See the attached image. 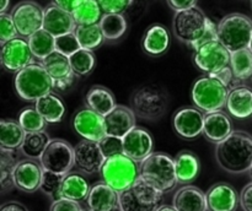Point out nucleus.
<instances>
[{"mask_svg": "<svg viewBox=\"0 0 252 211\" xmlns=\"http://www.w3.org/2000/svg\"><path fill=\"white\" fill-rule=\"evenodd\" d=\"M26 132L19 120L1 119L0 122V147L19 150L24 142Z\"/></svg>", "mask_w": 252, "mask_h": 211, "instance_id": "2f4dec72", "label": "nucleus"}, {"mask_svg": "<svg viewBox=\"0 0 252 211\" xmlns=\"http://www.w3.org/2000/svg\"><path fill=\"white\" fill-rule=\"evenodd\" d=\"M86 204L94 211H112L120 206V193L103 181L97 182L91 185Z\"/></svg>", "mask_w": 252, "mask_h": 211, "instance_id": "b1692460", "label": "nucleus"}, {"mask_svg": "<svg viewBox=\"0 0 252 211\" xmlns=\"http://www.w3.org/2000/svg\"><path fill=\"white\" fill-rule=\"evenodd\" d=\"M43 28L54 37H58L75 31L76 22L70 11L53 2L44 9Z\"/></svg>", "mask_w": 252, "mask_h": 211, "instance_id": "4be33fe9", "label": "nucleus"}, {"mask_svg": "<svg viewBox=\"0 0 252 211\" xmlns=\"http://www.w3.org/2000/svg\"><path fill=\"white\" fill-rule=\"evenodd\" d=\"M226 109L236 119H246L252 115V90L236 85L229 91Z\"/></svg>", "mask_w": 252, "mask_h": 211, "instance_id": "a878e982", "label": "nucleus"}, {"mask_svg": "<svg viewBox=\"0 0 252 211\" xmlns=\"http://www.w3.org/2000/svg\"><path fill=\"white\" fill-rule=\"evenodd\" d=\"M218 39L230 52L249 48L252 37V20L239 12L226 15L219 21Z\"/></svg>", "mask_w": 252, "mask_h": 211, "instance_id": "1a4fd4ad", "label": "nucleus"}, {"mask_svg": "<svg viewBox=\"0 0 252 211\" xmlns=\"http://www.w3.org/2000/svg\"><path fill=\"white\" fill-rule=\"evenodd\" d=\"M73 128L76 134L80 135L83 139L93 141H100L107 135L105 117L90 107L81 108L74 114Z\"/></svg>", "mask_w": 252, "mask_h": 211, "instance_id": "4468645a", "label": "nucleus"}, {"mask_svg": "<svg viewBox=\"0 0 252 211\" xmlns=\"http://www.w3.org/2000/svg\"><path fill=\"white\" fill-rule=\"evenodd\" d=\"M100 149L102 151L105 158L116 156V155L125 154L123 152V139L118 136H112V135H106L103 139L98 141Z\"/></svg>", "mask_w": 252, "mask_h": 211, "instance_id": "c03bdc74", "label": "nucleus"}, {"mask_svg": "<svg viewBox=\"0 0 252 211\" xmlns=\"http://www.w3.org/2000/svg\"><path fill=\"white\" fill-rule=\"evenodd\" d=\"M51 140L49 135L44 130L26 132V136H25L24 142L20 147V151L27 158L39 159Z\"/></svg>", "mask_w": 252, "mask_h": 211, "instance_id": "473e14b6", "label": "nucleus"}, {"mask_svg": "<svg viewBox=\"0 0 252 211\" xmlns=\"http://www.w3.org/2000/svg\"><path fill=\"white\" fill-rule=\"evenodd\" d=\"M17 150L1 149V161H0V169H1V189L2 191L11 190L15 186L14 179H12V172H14L15 166L20 161L17 158Z\"/></svg>", "mask_w": 252, "mask_h": 211, "instance_id": "58836bf2", "label": "nucleus"}, {"mask_svg": "<svg viewBox=\"0 0 252 211\" xmlns=\"http://www.w3.org/2000/svg\"><path fill=\"white\" fill-rule=\"evenodd\" d=\"M140 178L147 181L162 193L174 190L177 185L175 158L165 152H153L139 163Z\"/></svg>", "mask_w": 252, "mask_h": 211, "instance_id": "7ed1b4c3", "label": "nucleus"}, {"mask_svg": "<svg viewBox=\"0 0 252 211\" xmlns=\"http://www.w3.org/2000/svg\"><path fill=\"white\" fill-rule=\"evenodd\" d=\"M175 167L179 184L187 185L198 178L201 172V161L198 156L189 150H182L175 157Z\"/></svg>", "mask_w": 252, "mask_h": 211, "instance_id": "cd10ccee", "label": "nucleus"}, {"mask_svg": "<svg viewBox=\"0 0 252 211\" xmlns=\"http://www.w3.org/2000/svg\"><path fill=\"white\" fill-rule=\"evenodd\" d=\"M170 47V33L165 26L154 24L145 31L142 39V48L148 55L160 56L167 52Z\"/></svg>", "mask_w": 252, "mask_h": 211, "instance_id": "bb28decb", "label": "nucleus"}, {"mask_svg": "<svg viewBox=\"0 0 252 211\" xmlns=\"http://www.w3.org/2000/svg\"><path fill=\"white\" fill-rule=\"evenodd\" d=\"M19 34L29 38L34 32L43 28L44 9L36 1L26 0L15 5L11 11Z\"/></svg>", "mask_w": 252, "mask_h": 211, "instance_id": "ddd939ff", "label": "nucleus"}, {"mask_svg": "<svg viewBox=\"0 0 252 211\" xmlns=\"http://www.w3.org/2000/svg\"><path fill=\"white\" fill-rule=\"evenodd\" d=\"M211 75L214 76V78L219 79V80H220L224 85L228 86L229 88L235 87V86L233 85L234 81H236V82H238V80H236L235 76H234V73H233V70H231L230 65L226 66V68H224V69H221V70L217 71V73L211 74Z\"/></svg>", "mask_w": 252, "mask_h": 211, "instance_id": "09e8293b", "label": "nucleus"}, {"mask_svg": "<svg viewBox=\"0 0 252 211\" xmlns=\"http://www.w3.org/2000/svg\"><path fill=\"white\" fill-rule=\"evenodd\" d=\"M169 95L158 86H143L138 88L130 98V107L138 118L144 120L160 119L166 113Z\"/></svg>", "mask_w": 252, "mask_h": 211, "instance_id": "6e6552de", "label": "nucleus"}, {"mask_svg": "<svg viewBox=\"0 0 252 211\" xmlns=\"http://www.w3.org/2000/svg\"><path fill=\"white\" fill-rule=\"evenodd\" d=\"M100 176L106 184L121 193L139 179V162L134 161L126 154L108 157L101 167Z\"/></svg>", "mask_w": 252, "mask_h": 211, "instance_id": "39448f33", "label": "nucleus"}, {"mask_svg": "<svg viewBox=\"0 0 252 211\" xmlns=\"http://www.w3.org/2000/svg\"><path fill=\"white\" fill-rule=\"evenodd\" d=\"M233 122L223 110L206 113L203 135L213 144H219L233 132Z\"/></svg>", "mask_w": 252, "mask_h": 211, "instance_id": "5701e85b", "label": "nucleus"}, {"mask_svg": "<svg viewBox=\"0 0 252 211\" xmlns=\"http://www.w3.org/2000/svg\"><path fill=\"white\" fill-rule=\"evenodd\" d=\"M80 48V43H79L74 32H69V33L56 37V51L64 54V55L70 56L71 54H74Z\"/></svg>", "mask_w": 252, "mask_h": 211, "instance_id": "37998d69", "label": "nucleus"}, {"mask_svg": "<svg viewBox=\"0 0 252 211\" xmlns=\"http://www.w3.org/2000/svg\"><path fill=\"white\" fill-rule=\"evenodd\" d=\"M240 206L244 211H252V182L246 184L241 190Z\"/></svg>", "mask_w": 252, "mask_h": 211, "instance_id": "8fccbe9b", "label": "nucleus"}, {"mask_svg": "<svg viewBox=\"0 0 252 211\" xmlns=\"http://www.w3.org/2000/svg\"><path fill=\"white\" fill-rule=\"evenodd\" d=\"M71 69L78 76H85L90 74L95 68V55L93 51L80 48L69 56Z\"/></svg>", "mask_w": 252, "mask_h": 211, "instance_id": "ea45409f", "label": "nucleus"}, {"mask_svg": "<svg viewBox=\"0 0 252 211\" xmlns=\"http://www.w3.org/2000/svg\"><path fill=\"white\" fill-rule=\"evenodd\" d=\"M19 36V31H17L11 14H6V12L0 14V43L2 44Z\"/></svg>", "mask_w": 252, "mask_h": 211, "instance_id": "a18cd8bd", "label": "nucleus"}, {"mask_svg": "<svg viewBox=\"0 0 252 211\" xmlns=\"http://www.w3.org/2000/svg\"><path fill=\"white\" fill-rule=\"evenodd\" d=\"M112 211H122V210H121V209H120V206H118V208L113 209V210H112Z\"/></svg>", "mask_w": 252, "mask_h": 211, "instance_id": "bf43d9fd", "label": "nucleus"}, {"mask_svg": "<svg viewBox=\"0 0 252 211\" xmlns=\"http://www.w3.org/2000/svg\"><path fill=\"white\" fill-rule=\"evenodd\" d=\"M206 196L208 211H236L240 205V194L225 182L213 184Z\"/></svg>", "mask_w": 252, "mask_h": 211, "instance_id": "6ab92c4d", "label": "nucleus"}, {"mask_svg": "<svg viewBox=\"0 0 252 211\" xmlns=\"http://www.w3.org/2000/svg\"><path fill=\"white\" fill-rule=\"evenodd\" d=\"M98 25L106 41H117L127 31V20L123 14H103Z\"/></svg>", "mask_w": 252, "mask_h": 211, "instance_id": "e433bc0d", "label": "nucleus"}, {"mask_svg": "<svg viewBox=\"0 0 252 211\" xmlns=\"http://www.w3.org/2000/svg\"><path fill=\"white\" fill-rule=\"evenodd\" d=\"M63 179V174L54 173V172L44 169L39 190L46 194L47 196H49L53 201L58 200V199H61V188Z\"/></svg>", "mask_w": 252, "mask_h": 211, "instance_id": "79ce46f5", "label": "nucleus"}, {"mask_svg": "<svg viewBox=\"0 0 252 211\" xmlns=\"http://www.w3.org/2000/svg\"><path fill=\"white\" fill-rule=\"evenodd\" d=\"M49 211H84V209L79 201L61 198L52 203Z\"/></svg>", "mask_w": 252, "mask_h": 211, "instance_id": "de8ad7c7", "label": "nucleus"}, {"mask_svg": "<svg viewBox=\"0 0 252 211\" xmlns=\"http://www.w3.org/2000/svg\"><path fill=\"white\" fill-rule=\"evenodd\" d=\"M249 176H250V178H251V181H252V164H251L250 169H249Z\"/></svg>", "mask_w": 252, "mask_h": 211, "instance_id": "4d7b16f0", "label": "nucleus"}, {"mask_svg": "<svg viewBox=\"0 0 252 211\" xmlns=\"http://www.w3.org/2000/svg\"><path fill=\"white\" fill-rule=\"evenodd\" d=\"M249 49L252 52V37H251V41H250V44H249Z\"/></svg>", "mask_w": 252, "mask_h": 211, "instance_id": "13d9d810", "label": "nucleus"}, {"mask_svg": "<svg viewBox=\"0 0 252 211\" xmlns=\"http://www.w3.org/2000/svg\"><path fill=\"white\" fill-rule=\"evenodd\" d=\"M43 167L39 159L25 158L20 159L12 172L15 188L24 193H34L41 188Z\"/></svg>", "mask_w": 252, "mask_h": 211, "instance_id": "f3484780", "label": "nucleus"}, {"mask_svg": "<svg viewBox=\"0 0 252 211\" xmlns=\"http://www.w3.org/2000/svg\"><path fill=\"white\" fill-rule=\"evenodd\" d=\"M230 66L238 81L252 78V52L249 48L231 52Z\"/></svg>", "mask_w": 252, "mask_h": 211, "instance_id": "4c0bfd02", "label": "nucleus"}, {"mask_svg": "<svg viewBox=\"0 0 252 211\" xmlns=\"http://www.w3.org/2000/svg\"><path fill=\"white\" fill-rule=\"evenodd\" d=\"M84 211H94V210H91V209H89V210H84Z\"/></svg>", "mask_w": 252, "mask_h": 211, "instance_id": "052dcab7", "label": "nucleus"}, {"mask_svg": "<svg viewBox=\"0 0 252 211\" xmlns=\"http://www.w3.org/2000/svg\"><path fill=\"white\" fill-rule=\"evenodd\" d=\"M166 1L175 12L197 6V0H166Z\"/></svg>", "mask_w": 252, "mask_h": 211, "instance_id": "3c124183", "label": "nucleus"}, {"mask_svg": "<svg viewBox=\"0 0 252 211\" xmlns=\"http://www.w3.org/2000/svg\"><path fill=\"white\" fill-rule=\"evenodd\" d=\"M251 6H252V2H251Z\"/></svg>", "mask_w": 252, "mask_h": 211, "instance_id": "680f3d73", "label": "nucleus"}, {"mask_svg": "<svg viewBox=\"0 0 252 211\" xmlns=\"http://www.w3.org/2000/svg\"><path fill=\"white\" fill-rule=\"evenodd\" d=\"M154 140L152 134L142 127H135L123 136V152L137 162H142L153 154Z\"/></svg>", "mask_w": 252, "mask_h": 211, "instance_id": "aec40b11", "label": "nucleus"}, {"mask_svg": "<svg viewBox=\"0 0 252 211\" xmlns=\"http://www.w3.org/2000/svg\"><path fill=\"white\" fill-rule=\"evenodd\" d=\"M14 86L19 97L25 101H37L54 90L53 80L41 61L30 64L17 71Z\"/></svg>", "mask_w": 252, "mask_h": 211, "instance_id": "20e7f679", "label": "nucleus"}, {"mask_svg": "<svg viewBox=\"0 0 252 211\" xmlns=\"http://www.w3.org/2000/svg\"><path fill=\"white\" fill-rule=\"evenodd\" d=\"M74 33H75L81 48L88 49V51H95L105 41L102 29L98 24L79 25L76 26Z\"/></svg>", "mask_w": 252, "mask_h": 211, "instance_id": "f704fd0d", "label": "nucleus"}, {"mask_svg": "<svg viewBox=\"0 0 252 211\" xmlns=\"http://www.w3.org/2000/svg\"><path fill=\"white\" fill-rule=\"evenodd\" d=\"M158 211H177V209L174 205H162Z\"/></svg>", "mask_w": 252, "mask_h": 211, "instance_id": "6e6d98bb", "label": "nucleus"}, {"mask_svg": "<svg viewBox=\"0 0 252 211\" xmlns=\"http://www.w3.org/2000/svg\"><path fill=\"white\" fill-rule=\"evenodd\" d=\"M231 52L219 39L208 42L194 51L193 61L206 74H214L230 65Z\"/></svg>", "mask_w": 252, "mask_h": 211, "instance_id": "9b49d317", "label": "nucleus"}, {"mask_svg": "<svg viewBox=\"0 0 252 211\" xmlns=\"http://www.w3.org/2000/svg\"><path fill=\"white\" fill-rule=\"evenodd\" d=\"M164 205V193L143 178L120 193L122 211H158Z\"/></svg>", "mask_w": 252, "mask_h": 211, "instance_id": "423d86ee", "label": "nucleus"}, {"mask_svg": "<svg viewBox=\"0 0 252 211\" xmlns=\"http://www.w3.org/2000/svg\"><path fill=\"white\" fill-rule=\"evenodd\" d=\"M103 14H123L135 0H97Z\"/></svg>", "mask_w": 252, "mask_h": 211, "instance_id": "49530a36", "label": "nucleus"}, {"mask_svg": "<svg viewBox=\"0 0 252 211\" xmlns=\"http://www.w3.org/2000/svg\"><path fill=\"white\" fill-rule=\"evenodd\" d=\"M41 63L43 64V66L53 80L54 90L64 92V91L69 90L75 82V79L78 75L71 69L69 56L56 51L49 54L47 58H44Z\"/></svg>", "mask_w": 252, "mask_h": 211, "instance_id": "2eb2a0df", "label": "nucleus"}, {"mask_svg": "<svg viewBox=\"0 0 252 211\" xmlns=\"http://www.w3.org/2000/svg\"><path fill=\"white\" fill-rule=\"evenodd\" d=\"M172 205L177 211H208L206 193L191 184L177 189L172 199Z\"/></svg>", "mask_w": 252, "mask_h": 211, "instance_id": "393cba45", "label": "nucleus"}, {"mask_svg": "<svg viewBox=\"0 0 252 211\" xmlns=\"http://www.w3.org/2000/svg\"><path fill=\"white\" fill-rule=\"evenodd\" d=\"M34 59L29 39H25V37L19 36L1 44L0 60L2 68L10 73H17L25 66L34 63Z\"/></svg>", "mask_w": 252, "mask_h": 211, "instance_id": "f8f14e48", "label": "nucleus"}, {"mask_svg": "<svg viewBox=\"0 0 252 211\" xmlns=\"http://www.w3.org/2000/svg\"><path fill=\"white\" fill-rule=\"evenodd\" d=\"M216 157L224 171L233 174L249 172L252 164V135L236 130L217 144Z\"/></svg>", "mask_w": 252, "mask_h": 211, "instance_id": "f03ea898", "label": "nucleus"}, {"mask_svg": "<svg viewBox=\"0 0 252 211\" xmlns=\"http://www.w3.org/2000/svg\"><path fill=\"white\" fill-rule=\"evenodd\" d=\"M86 106L91 109L96 110L105 117L116 107V100L113 93L107 87L101 85H95L86 92Z\"/></svg>", "mask_w": 252, "mask_h": 211, "instance_id": "7c9ffc66", "label": "nucleus"}, {"mask_svg": "<svg viewBox=\"0 0 252 211\" xmlns=\"http://www.w3.org/2000/svg\"><path fill=\"white\" fill-rule=\"evenodd\" d=\"M0 211H29V209L19 201H7L2 204Z\"/></svg>", "mask_w": 252, "mask_h": 211, "instance_id": "603ef678", "label": "nucleus"}, {"mask_svg": "<svg viewBox=\"0 0 252 211\" xmlns=\"http://www.w3.org/2000/svg\"><path fill=\"white\" fill-rule=\"evenodd\" d=\"M206 113L197 107H182L172 117V127L182 139L193 140L203 134Z\"/></svg>", "mask_w": 252, "mask_h": 211, "instance_id": "dca6fc26", "label": "nucleus"}, {"mask_svg": "<svg viewBox=\"0 0 252 211\" xmlns=\"http://www.w3.org/2000/svg\"><path fill=\"white\" fill-rule=\"evenodd\" d=\"M172 29L179 41L189 44L194 51L218 39L217 25L197 6L177 11L172 20Z\"/></svg>", "mask_w": 252, "mask_h": 211, "instance_id": "f257e3e1", "label": "nucleus"}, {"mask_svg": "<svg viewBox=\"0 0 252 211\" xmlns=\"http://www.w3.org/2000/svg\"><path fill=\"white\" fill-rule=\"evenodd\" d=\"M76 26L79 25L98 24L102 17L103 11L97 0H83L75 9L71 11Z\"/></svg>", "mask_w": 252, "mask_h": 211, "instance_id": "c9c22d12", "label": "nucleus"}, {"mask_svg": "<svg viewBox=\"0 0 252 211\" xmlns=\"http://www.w3.org/2000/svg\"><path fill=\"white\" fill-rule=\"evenodd\" d=\"M75 167L84 174L100 173L105 162V156L100 149L98 141L83 139L74 146Z\"/></svg>", "mask_w": 252, "mask_h": 211, "instance_id": "a211bd4d", "label": "nucleus"}, {"mask_svg": "<svg viewBox=\"0 0 252 211\" xmlns=\"http://www.w3.org/2000/svg\"><path fill=\"white\" fill-rule=\"evenodd\" d=\"M27 39H29L30 47H31L34 58L38 59L39 61H42L49 54L56 52V37L44 28L34 32Z\"/></svg>", "mask_w": 252, "mask_h": 211, "instance_id": "72a5a7b5", "label": "nucleus"}, {"mask_svg": "<svg viewBox=\"0 0 252 211\" xmlns=\"http://www.w3.org/2000/svg\"><path fill=\"white\" fill-rule=\"evenodd\" d=\"M39 162L46 171L65 176L75 166L74 147L63 139H52Z\"/></svg>", "mask_w": 252, "mask_h": 211, "instance_id": "9d476101", "label": "nucleus"}, {"mask_svg": "<svg viewBox=\"0 0 252 211\" xmlns=\"http://www.w3.org/2000/svg\"><path fill=\"white\" fill-rule=\"evenodd\" d=\"M83 0H53L54 4H57L58 6L63 7V9L68 10V11H73L76 6H78Z\"/></svg>", "mask_w": 252, "mask_h": 211, "instance_id": "864d4df0", "label": "nucleus"}, {"mask_svg": "<svg viewBox=\"0 0 252 211\" xmlns=\"http://www.w3.org/2000/svg\"><path fill=\"white\" fill-rule=\"evenodd\" d=\"M9 4H10V0H1V4H0V12H5L6 11V9L9 7Z\"/></svg>", "mask_w": 252, "mask_h": 211, "instance_id": "5fc2aeb1", "label": "nucleus"}, {"mask_svg": "<svg viewBox=\"0 0 252 211\" xmlns=\"http://www.w3.org/2000/svg\"><path fill=\"white\" fill-rule=\"evenodd\" d=\"M34 107L41 113L47 123L56 124L63 120L65 115V103L58 95L49 92L34 101Z\"/></svg>", "mask_w": 252, "mask_h": 211, "instance_id": "c756f323", "label": "nucleus"}, {"mask_svg": "<svg viewBox=\"0 0 252 211\" xmlns=\"http://www.w3.org/2000/svg\"><path fill=\"white\" fill-rule=\"evenodd\" d=\"M137 123V114L132 107L123 105H116V107L108 114L105 115V127L107 135L122 137L126 136Z\"/></svg>", "mask_w": 252, "mask_h": 211, "instance_id": "412c9836", "label": "nucleus"}, {"mask_svg": "<svg viewBox=\"0 0 252 211\" xmlns=\"http://www.w3.org/2000/svg\"><path fill=\"white\" fill-rule=\"evenodd\" d=\"M230 88L219 79L207 74L197 79L192 86L191 96L194 106L204 113L221 110L226 106Z\"/></svg>", "mask_w": 252, "mask_h": 211, "instance_id": "0eeeda50", "label": "nucleus"}, {"mask_svg": "<svg viewBox=\"0 0 252 211\" xmlns=\"http://www.w3.org/2000/svg\"><path fill=\"white\" fill-rule=\"evenodd\" d=\"M20 124L26 132H42L46 129L47 120L41 115V113L36 109V107H27L22 109L19 114Z\"/></svg>", "mask_w": 252, "mask_h": 211, "instance_id": "a19ab883", "label": "nucleus"}, {"mask_svg": "<svg viewBox=\"0 0 252 211\" xmlns=\"http://www.w3.org/2000/svg\"><path fill=\"white\" fill-rule=\"evenodd\" d=\"M91 185L81 172H69L64 176L61 188V198L74 201H83L88 199Z\"/></svg>", "mask_w": 252, "mask_h": 211, "instance_id": "c85d7f7f", "label": "nucleus"}]
</instances>
